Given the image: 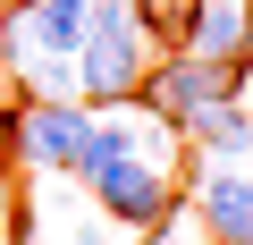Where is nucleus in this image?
I'll return each instance as SVG.
<instances>
[{"label": "nucleus", "instance_id": "nucleus-1", "mask_svg": "<svg viewBox=\"0 0 253 245\" xmlns=\"http://www.w3.org/2000/svg\"><path fill=\"white\" fill-rule=\"evenodd\" d=\"M144 68H152V43L135 34L126 0H101V9H93V34H84V51H76V93H84L93 110H110V101H135Z\"/></svg>", "mask_w": 253, "mask_h": 245}, {"label": "nucleus", "instance_id": "nucleus-8", "mask_svg": "<svg viewBox=\"0 0 253 245\" xmlns=\"http://www.w3.org/2000/svg\"><path fill=\"white\" fill-rule=\"evenodd\" d=\"M144 152V118H93V136H84V161H76V186L110 178L118 161H135Z\"/></svg>", "mask_w": 253, "mask_h": 245}, {"label": "nucleus", "instance_id": "nucleus-2", "mask_svg": "<svg viewBox=\"0 0 253 245\" xmlns=\"http://www.w3.org/2000/svg\"><path fill=\"white\" fill-rule=\"evenodd\" d=\"M211 101H236V68L194 59V51L152 59V68H144V85H135V110H144V118H161V127H186V118H194V110H211Z\"/></svg>", "mask_w": 253, "mask_h": 245}, {"label": "nucleus", "instance_id": "nucleus-3", "mask_svg": "<svg viewBox=\"0 0 253 245\" xmlns=\"http://www.w3.org/2000/svg\"><path fill=\"white\" fill-rule=\"evenodd\" d=\"M84 195H93L118 228H144V237H161V228L177 220V169H161V161H144V152L118 161L110 178H93Z\"/></svg>", "mask_w": 253, "mask_h": 245}, {"label": "nucleus", "instance_id": "nucleus-12", "mask_svg": "<svg viewBox=\"0 0 253 245\" xmlns=\"http://www.w3.org/2000/svg\"><path fill=\"white\" fill-rule=\"evenodd\" d=\"M245 51H253V0H245Z\"/></svg>", "mask_w": 253, "mask_h": 245}, {"label": "nucleus", "instance_id": "nucleus-4", "mask_svg": "<svg viewBox=\"0 0 253 245\" xmlns=\"http://www.w3.org/2000/svg\"><path fill=\"white\" fill-rule=\"evenodd\" d=\"M93 118H101L93 101H26V136H17V161H26L34 178H76Z\"/></svg>", "mask_w": 253, "mask_h": 245}, {"label": "nucleus", "instance_id": "nucleus-6", "mask_svg": "<svg viewBox=\"0 0 253 245\" xmlns=\"http://www.w3.org/2000/svg\"><path fill=\"white\" fill-rule=\"evenodd\" d=\"M126 17H135V34L152 43V59H177V51L194 43L203 0H126Z\"/></svg>", "mask_w": 253, "mask_h": 245}, {"label": "nucleus", "instance_id": "nucleus-9", "mask_svg": "<svg viewBox=\"0 0 253 245\" xmlns=\"http://www.w3.org/2000/svg\"><path fill=\"white\" fill-rule=\"evenodd\" d=\"M186 51L236 68V59H245V0H203V17H194V43H186Z\"/></svg>", "mask_w": 253, "mask_h": 245}, {"label": "nucleus", "instance_id": "nucleus-7", "mask_svg": "<svg viewBox=\"0 0 253 245\" xmlns=\"http://www.w3.org/2000/svg\"><path fill=\"white\" fill-rule=\"evenodd\" d=\"M245 127H253V110H245V101H211V110L186 118L177 136H186L203 161H245Z\"/></svg>", "mask_w": 253, "mask_h": 245}, {"label": "nucleus", "instance_id": "nucleus-11", "mask_svg": "<svg viewBox=\"0 0 253 245\" xmlns=\"http://www.w3.org/2000/svg\"><path fill=\"white\" fill-rule=\"evenodd\" d=\"M236 101H245V110H253V51H245V59H236Z\"/></svg>", "mask_w": 253, "mask_h": 245}, {"label": "nucleus", "instance_id": "nucleus-13", "mask_svg": "<svg viewBox=\"0 0 253 245\" xmlns=\"http://www.w3.org/2000/svg\"><path fill=\"white\" fill-rule=\"evenodd\" d=\"M245 169H253V127H245Z\"/></svg>", "mask_w": 253, "mask_h": 245}, {"label": "nucleus", "instance_id": "nucleus-10", "mask_svg": "<svg viewBox=\"0 0 253 245\" xmlns=\"http://www.w3.org/2000/svg\"><path fill=\"white\" fill-rule=\"evenodd\" d=\"M9 220H17V169L0 161V237H9Z\"/></svg>", "mask_w": 253, "mask_h": 245}, {"label": "nucleus", "instance_id": "nucleus-5", "mask_svg": "<svg viewBox=\"0 0 253 245\" xmlns=\"http://www.w3.org/2000/svg\"><path fill=\"white\" fill-rule=\"evenodd\" d=\"M194 220L219 245H253V169L245 161H203L194 169Z\"/></svg>", "mask_w": 253, "mask_h": 245}]
</instances>
